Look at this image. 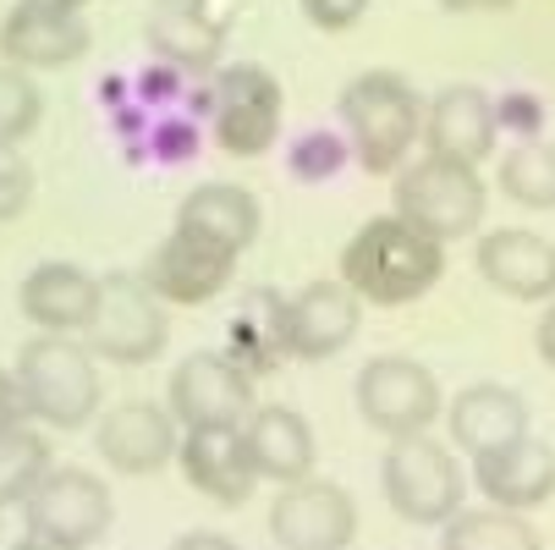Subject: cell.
<instances>
[{"label": "cell", "mask_w": 555, "mask_h": 550, "mask_svg": "<svg viewBox=\"0 0 555 550\" xmlns=\"http://www.w3.org/2000/svg\"><path fill=\"white\" fill-rule=\"evenodd\" d=\"M440 276H446V243L408 226L402 215H374L347 238L336 281L363 308H408L424 292H435Z\"/></svg>", "instance_id": "obj_1"}, {"label": "cell", "mask_w": 555, "mask_h": 550, "mask_svg": "<svg viewBox=\"0 0 555 550\" xmlns=\"http://www.w3.org/2000/svg\"><path fill=\"white\" fill-rule=\"evenodd\" d=\"M341 138L352 149V161L369 171V177H390L413 161V149L424 138V100L413 89L408 72L396 66H374V72H358L352 84L341 89Z\"/></svg>", "instance_id": "obj_2"}, {"label": "cell", "mask_w": 555, "mask_h": 550, "mask_svg": "<svg viewBox=\"0 0 555 550\" xmlns=\"http://www.w3.org/2000/svg\"><path fill=\"white\" fill-rule=\"evenodd\" d=\"M12 380L23 391V413L44 430H83L100 419V358L72 336H28Z\"/></svg>", "instance_id": "obj_3"}, {"label": "cell", "mask_w": 555, "mask_h": 550, "mask_svg": "<svg viewBox=\"0 0 555 550\" xmlns=\"http://www.w3.org/2000/svg\"><path fill=\"white\" fill-rule=\"evenodd\" d=\"M390 177H396L390 182V215H402L408 226L429 231L435 243H462L485 226L490 188H485L479 166L446 161V154H424V161H408Z\"/></svg>", "instance_id": "obj_4"}, {"label": "cell", "mask_w": 555, "mask_h": 550, "mask_svg": "<svg viewBox=\"0 0 555 550\" xmlns=\"http://www.w3.org/2000/svg\"><path fill=\"white\" fill-rule=\"evenodd\" d=\"M379 490L390 501V512L418 528H440L451 512H462L467 496V474L446 440H429V430L418 435H396L379 457Z\"/></svg>", "instance_id": "obj_5"}, {"label": "cell", "mask_w": 555, "mask_h": 550, "mask_svg": "<svg viewBox=\"0 0 555 550\" xmlns=\"http://www.w3.org/2000/svg\"><path fill=\"white\" fill-rule=\"evenodd\" d=\"M286 121V89L281 77L259 61H236L220 66L209 84V132L225 154L236 161H259V154L275 149Z\"/></svg>", "instance_id": "obj_6"}, {"label": "cell", "mask_w": 555, "mask_h": 550, "mask_svg": "<svg viewBox=\"0 0 555 550\" xmlns=\"http://www.w3.org/2000/svg\"><path fill=\"white\" fill-rule=\"evenodd\" d=\"M171 336V314L166 303L154 297L143 286V276H100V297H94V314H89V325H83V347L105 363H149V358H160Z\"/></svg>", "instance_id": "obj_7"}, {"label": "cell", "mask_w": 555, "mask_h": 550, "mask_svg": "<svg viewBox=\"0 0 555 550\" xmlns=\"http://www.w3.org/2000/svg\"><path fill=\"white\" fill-rule=\"evenodd\" d=\"M358 419L396 440V435H418L429 430L440 413H446V397H440V380L418 363V358H402V353H379L358 369Z\"/></svg>", "instance_id": "obj_8"}, {"label": "cell", "mask_w": 555, "mask_h": 550, "mask_svg": "<svg viewBox=\"0 0 555 550\" xmlns=\"http://www.w3.org/2000/svg\"><path fill=\"white\" fill-rule=\"evenodd\" d=\"M23 517H28V534H50V539H66L77 550H89L111 534L116 501H111V485L100 474H89V468L50 462L44 479L23 501Z\"/></svg>", "instance_id": "obj_9"}, {"label": "cell", "mask_w": 555, "mask_h": 550, "mask_svg": "<svg viewBox=\"0 0 555 550\" xmlns=\"http://www.w3.org/2000/svg\"><path fill=\"white\" fill-rule=\"evenodd\" d=\"M254 374L231 353H188L171 369L166 385V413L182 430H209V424H243L254 413Z\"/></svg>", "instance_id": "obj_10"}, {"label": "cell", "mask_w": 555, "mask_h": 550, "mask_svg": "<svg viewBox=\"0 0 555 550\" xmlns=\"http://www.w3.org/2000/svg\"><path fill=\"white\" fill-rule=\"evenodd\" d=\"M270 539L281 550H352L358 539V501L331 479L281 485L270 501Z\"/></svg>", "instance_id": "obj_11"}, {"label": "cell", "mask_w": 555, "mask_h": 550, "mask_svg": "<svg viewBox=\"0 0 555 550\" xmlns=\"http://www.w3.org/2000/svg\"><path fill=\"white\" fill-rule=\"evenodd\" d=\"M358 325H363V303L341 281H308L302 292L286 297L281 347L297 363H325L358 342Z\"/></svg>", "instance_id": "obj_12"}, {"label": "cell", "mask_w": 555, "mask_h": 550, "mask_svg": "<svg viewBox=\"0 0 555 550\" xmlns=\"http://www.w3.org/2000/svg\"><path fill=\"white\" fill-rule=\"evenodd\" d=\"M138 276L166 308H198V303H209V297H220L231 286L236 254H225V248L193 238V231L171 226V238L149 254V265Z\"/></svg>", "instance_id": "obj_13"}, {"label": "cell", "mask_w": 555, "mask_h": 550, "mask_svg": "<svg viewBox=\"0 0 555 550\" xmlns=\"http://www.w3.org/2000/svg\"><path fill=\"white\" fill-rule=\"evenodd\" d=\"M177 419L154 402H116L111 413H100L94 424V451L111 474L143 479V474H160V468L177 457Z\"/></svg>", "instance_id": "obj_14"}, {"label": "cell", "mask_w": 555, "mask_h": 550, "mask_svg": "<svg viewBox=\"0 0 555 550\" xmlns=\"http://www.w3.org/2000/svg\"><path fill=\"white\" fill-rule=\"evenodd\" d=\"M177 462L188 485L215 501V507H243L259 485L254 474V457L243 446V424H209V430H188L177 440Z\"/></svg>", "instance_id": "obj_15"}, {"label": "cell", "mask_w": 555, "mask_h": 550, "mask_svg": "<svg viewBox=\"0 0 555 550\" xmlns=\"http://www.w3.org/2000/svg\"><path fill=\"white\" fill-rule=\"evenodd\" d=\"M473 490H485L490 507H506V512H533L555 496V451L550 440H533V435H517L495 451H479L473 457Z\"/></svg>", "instance_id": "obj_16"}, {"label": "cell", "mask_w": 555, "mask_h": 550, "mask_svg": "<svg viewBox=\"0 0 555 550\" xmlns=\"http://www.w3.org/2000/svg\"><path fill=\"white\" fill-rule=\"evenodd\" d=\"M473 265H479V276L495 292H506L517 303H550L555 297V243L528 231V226L485 231L479 248H473Z\"/></svg>", "instance_id": "obj_17"}, {"label": "cell", "mask_w": 555, "mask_h": 550, "mask_svg": "<svg viewBox=\"0 0 555 550\" xmlns=\"http://www.w3.org/2000/svg\"><path fill=\"white\" fill-rule=\"evenodd\" d=\"M94 297H100V276H89L83 265H66V259H39L17 286L23 320L44 336H77L94 314Z\"/></svg>", "instance_id": "obj_18"}, {"label": "cell", "mask_w": 555, "mask_h": 550, "mask_svg": "<svg viewBox=\"0 0 555 550\" xmlns=\"http://www.w3.org/2000/svg\"><path fill=\"white\" fill-rule=\"evenodd\" d=\"M495 100L479 84H451L424 105V143L429 154H446V161L479 166L495 154Z\"/></svg>", "instance_id": "obj_19"}, {"label": "cell", "mask_w": 555, "mask_h": 550, "mask_svg": "<svg viewBox=\"0 0 555 550\" xmlns=\"http://www.w3.org/2000/svg\"><path fill=\"white\" fill-rule=\"evenodd\" d=\"M94 44L83 17L66 12H34V7H12L0 23V61L23 66V72H61L72 61H83Z\"/></svg>", "instance_id": "obj_20"}, {"label": "cell", "mask_w": 555, "mask_h": 550, "mask_svg": "<svg viewBox=\"0 0 555 550\" xmlns=\"http://www.w3.org/2000/svg\"><path fill=\"white\" fill-rule=\"evenodd\" d=\"M243 446L254 457V474L259 479H275V485H297L313 474V457H320V446H313V424L286 408V402H264L248 413L243 424Z\"/></svg>", "instance_id": "obj_21"}, {"label": "cell", "mask_w": 555, "mask_h": 550, "mask_svg": "<svg viewBox=\"0 0 555 550\" xmlns=\"http://www.w3.org/2000/svg\"><path fill=\"white\" fill-rule=\"evenodd\" d=\"M446 424H451V440L467 457H479V451H495V446L528 435V402L512 385L479 380V385H462L446 402Z\"/></svg>", "instance_id": "obj_22"}, {"label": "cell", "mask_w": 555, "mask_h": 550, "mask_svg": "<svg viewBox=\"0 0 555 550\" xmlns=\"http://www.w3.org/2000/svg\"><path fill=\"white\" fill-rule=\"evenodd\" d=\"M259 220H264L259 199L248 188H236V182H204L177 209L182 231H193V238H204V243H215V248H225L236 259H243V248H254Z\"/></svg>", "instance_id": "obj_23"}, {"label": "cell", "mask_w": 555, "mask_h": 550, "mask_svg": "<svg viewBox=\"0 0 555 550\" xmlns=\"http://www.w3.org/2000/svg\"><path fill=\"white\" fill-rule=\"evenodd\" d=\"M220 17H209V0H166L149 17V44L160 61L182 66V72H204L220 61Z\"/></svg>", "instance_id": "obj_24"}, {"label": "cell", "mask_w": 555, "mask_h": 550, "mask_svg": "<svg viewBox=\"0 0 555 550\" xmlns=\"http://www.w3.org/2000/svg\"><path fill=\"white\" fill-rule=\"evenodd\" d=\"M281 320H286V297L275 286H254L243 297V314L231 320V358L248 374H264L286 358L281 347Z\"/></svg>", "instance_id": "obj_25"}, {"label": "cell", "mask_w": 555, "mask_h": 550, "mask_svg": "<svg viewBox=\"0 0 555 550\" xmlns=\"http://www.w3.org/2000/svg\"><path fill=\"white\" fill-rule=\"evenodd\" d=\"M440 528H446L440 550H544L539 528L506 507H462Z\"/></svg>", "instance_id": "obj_26"}, {"label": "cell", "mask_w": 555, "mask_h": 550, "mask_svg": "<svg viewBox=\"0 0 555 550\" xmlns=\"http://www.w3.org/2000/svg\"><path fill=\"white\" fill-rule=\"evenodd\" d=\"M501 193L522 209H555V143L522 138L501 161Z\"/></svg>", "instance_id": "obj_27"}, {"label": "cell", "mask_w": 555, "mask_h": 550, "mask_svg": "<svg viewBox=\"0 0 555 550\" xmlns=\"http://www.w3.org/2000/svg\"><path fill=\"white\" fill-rule=\"evenodd\" d=\"M50 440L34 430V424H17L0 435V507H23L28 490L44 479V468H50Z\"/></svg>", "instance_id": "obj_28"}, {"label": "cell", "mask_w": 555, "mask_h": 550, "mask_svg": "<svg viewBox=\"0 0 555 550\" xmlns=\"http://www.w3.org/2000/svg\"><path fill=\"white\" fill-rule=\"evenodd\" d=\"M44 121V94L34 84V72L0 61V149H17L39 132Z\"/></svg>", "instance_id": "obj_29"}, {"label": "cell", "mask_w": 555, "mask_h": 550, "mask_svg": "<svg viewBox=\"0 0 555 550\" xmlns=\"http://www.w3.org/2000/svg\"><path fill=\"white\" fill-rule=\"evenodd\" d=\"M347 161H352V149H347V138L331 132V127H313V132L292 138V149H286V166H292L297 182H331Z\"/></svg>", "instance_id": "obj_30"}, {"label": "cell", "mask_w": 555, "mask_h": 550, "mask_svg": "<svg viewBox=\"0 0 555 550\" xmlns=\"http://www.w3.org/2000/svg\"><path fill=\"white\" fill-rule=\"evenodd\" d=\"M198 143H204V127L193 116H166V121H154V132H149V149H154L160 166H188L198 154Z\"/></svg>", "instance_id": "obj_31"}, {"label": "cell", "mask_w": 555, "mask_h": 550, "mask_svg": "<svg viewBox=\"0 0 555 550\" xmlns=\"http://www.w3.org/2000/svg\"><path fill=\"white\" fill-rule=\"evenodd\" d=\"M34 204V171L17 149H0V226Z\"/></svg>", "instance_id": "obj_32"}, {"label": "cell", "mask_w": 555, "mask_h": 550, "mask_svg": "<svg viewBox=\"0 0 555 550\" xmlns=\"http://www.w3.org/2000/svg\"><path fill=\"white\" fill-rule=\"evenodd\" d=\"M297 7H302V17L320 28V34H347V28L363 23L369 0H297Z\"/></svg>", "instance_id": "obj_33"}, {"label": "cell", "mask_w": 555, "mask_h": 550, "mask_svg": "<svg viewBox=\"0 0 555 550\" xmlns=\"http://www.w3.org/2000/svg\"><path fill=\"white\" fill-rule=\"evenodd\" d=\"M495 127H506V132H517V138H539V132H544V105L517 89V94L495 100Z\"/></svg>", "instance_id": "obj_34"}, {"label": "cell", "mask_w": 555, "mask_h": 550, "mask_svg": "<svg viewBox=\"0 0 555 550\" xmlns=\"http://www.w3.org/2000/svg\"><path fill=\"white\" fill-rule=\"evenodd\" d=\"M182 66H171V61H154V66H143L138 72V100L143 105H166V100H177L182 94Z\"/></svg>", "instance_id": "obj_35"}, {"label": "cell", "mask_w": 555, "mask_h": 550, "mask_svg": "<svg viewBox=\"0 0 555 550\" xmlns=\"http://www.w3.org/2000/svg\"><path fill=\"white\" fill-rule=\"evenodd\" d=\"M17 424H28V413H23V391H17L12 369H0V435L17 430Z\"/></svg>", "instance_id": "obj_36"}, {"label": "cell", "mask_w": 555, "mask_h": 550, "mask_svg": "<svg viewBox=\"0 0 555 550\" xmlns=\"http://www.w3.org/2000/svg\"><path fill=\"white\" fill-rule=\"evenodd\" d=\"M533 347H539L544 369H555V297H550V308L539 314V331H533Z\"/></svg>", "instance_id": "obj_37"}, {"label": "cell", "mask_w": 555, "mask_h": 550, "mask_svg": "<svg viewBox=\"0 0 555 550\" xmlns=\"http://www.w3.org/2000/svg\"><path fill=\"white\" fill-rule=\"evenodd\" d=\"M166 550H243V545H231L225 534H209V528H198V534H182V539H171Z\"/></svg>", "instance_id": "obj_38"}, {"label": "cell", "mask_w": 555, "mask_h": 550, "mask_svg": "<svg viewBox=\"0 0 555 550\" xmlns=\"http://www.w3.org/2000/svg\"><path fill=\"white\" fill-rule=\"evenodd\" d=\"M446 12H456V17H473V12H506V7H517V0H440Z\"/></svg>", "instance_id": "obj_39"}, {"label": "cell", "mask_w": 555, "mask_h": 550, "mask_svg": "<svg viewBox=\"0 0 555 550\" xmlns=\"http://www.w3.org/2000/svg\"><path fill=\"white\" fill-rule=\"evenodd\" d=\"M17 7H34V12H66V17H83L89 0H17Z\"/></svg>", "instance_id": "obj_40"}, {"label": "cell", "mask_w": 555, "mask_h": 550, "mask_svg": "<svg viewBox=\"0 0 555 550\" xmlns=\"http://www.w3.org/2000/svg\"><path fill=\"white\" fill-rule=\"evenodd\" d=\"M12 550H77V545H66V539H50V534H23Z\"/></svg>", "instance_id": "obj_41"}]
</instances>
